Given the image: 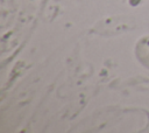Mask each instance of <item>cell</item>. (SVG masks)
Listing matches in <instances>:
<instances>
[{
	"mask_svg": "<svg viewBox=\"0 0 149 133\" xmlns=\"http://www.w3.org/2000/svg\"><path fill=\"white\" fill-rule=\"evenodd\" d=\"M141 2H142V0H128L129 6H132V7H137Z\"/></svg>",
	"mask_w": 149,
	"mask_h": 133,
	"instance_id": "6da1fadb",
	"label": "cell"
}]
</instances>
